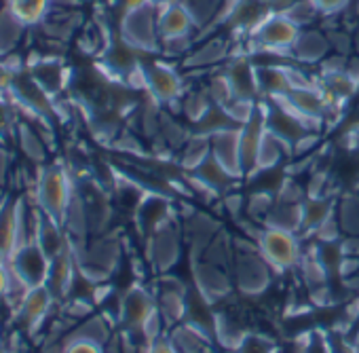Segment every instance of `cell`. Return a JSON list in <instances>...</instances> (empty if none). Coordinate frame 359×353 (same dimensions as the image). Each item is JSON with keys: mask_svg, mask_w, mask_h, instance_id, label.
<instances>
[{"mask_svg": "<svg viewBox=\"0 0 359 353\" xmlns=\"http://www.w3.org/2000/svg\"><path fill=\"white\" fill-rule=\"evenodd\" d=\"M76 187L70 169L62 163L41 165L34 180V204L36 208L64 227L68 208L74 199Z\"/></svg>", "mask_w": 359, "mask_h": 353, "instance_id": "6da1fadb", "label": "cell"}, {"mask_svg": "<svg viewBox=\"0 0 359 353\" xmlns=\"http://www.w3.org/2000/svg\"><path fill=\"white\" fill-rule=\"evenodd\" d=\"M156 18L158 9L150 5L148 0H133L121 22L123 41L135 47L137 51H156L161 47Z\"/></svg>", "mask_w": 359, "mask_h": 353, "instance_id": "7a4b0ae2", "label": "cell"}, {"mask_svg": "<svg viewBox=\"0 0 359 353\" xmlns=\"http://www.w3.org/2000/svg\"><path fill=\"white\" fill-rule=\"evenodd\" d=\"M9 269L24 288L32 290L39 286H47L51 258L36 244V239H32V241L18 246V250L9 256Z\"/></svg>", "mask_w": 359, "mask_h": 353, "instance_id": "3957f363", "label": "cell"}, {"mask_svg": "<svg viewBox=\"0 0 359 353\" xmlns=\"http://www.w3.org/2000/svg\"><path fill=\"white\" fill-rule=\"evenodd\" d=\"M300 28L281 11H271L254 30H252V39L256 41V47L260 51H269V53H292L298 36H300Z\"/></svg>", "mask_w": 359, "mask_h": 353, "instance_id": "277c9868", "label": "cell"}, {"mask_svg": "<svg viewBox=\"0 0 359 353\" xmlns=\"http://www.w3.org/2000/svg\"><path fill=\"white\" fill-rule=\"evenodd\" d=\"M258 248L262 258L277 271H285L290 267H296L300 260V246L292 231L269 227L258 237Z\"/></svg>", "mask_w": 359, "mask_h": 353, "instance_id": "5b68a950", "label": "cell"}, {"mask_svg": "<svg viewBox=\"0 0 359 353\" xmlns=\"http://www.w3.org/2000/svg\"><path fill=\"white\" fill-rule=\"evenodd\" d=\"M57 298L53 296V292L49 290V286H39L32 288L24 294V298L20 300V305L13 309L15 321L24 328V332L34 334L43 328L47 315L53 309V302Z\"/></svg>", "mask_w": 359, "mask_h": 353, "instance_id": "8992f818", "label": "cell"}, {"mask_svg": "<svg viewBox=\"0 0 359 353\" xmlns=\"http://www.w3.org/2000/svg\"><path fill=\"white\" fill-rule=\"evenodd\" d=\"M156 313V300L142 288H131L125 292L118 305V321L127 330H137L142 334V328L146 321Z\"/></svg>", "mask_w": 359, "mask_h": 353, "instance_id": "52a82bcc", "label": "cell"}, {"mask_svg": "<svg viewBox=\"0 0 359 353\" xmlns=\"http://www.w3.org/2000/svg\"><path fill=\"white\" fill-rule=\"evenodd\" d=\"M243 131L222 129L212 138V159L231 175H239L243 167V152H241Z\"/></svg>", "mask_w": 359, "mask_h": 353, "instance_id": "ba28073f", "label": "cell"}, {"mask_svg": "<svg viewBox=\"0 0 359 353\" xmlns=\"http://www.w3.org/2000/svg\"><path fill=\"white\" fill-rule=\"evenodd\" d=\"M156 26H158V36L163 43V41H173V39H189L193 30L197 28V22L187 9V5L180 0V3L158 9Z\"/></svg>", "mask_w": 359, "mask_h": 353, "instance_id": "9c48e42d", "label": "cell"}, {"mask_svg": "<svg viewBox=\"0 0 359 353\" xmlns=\"http://www.w3.org/2000/svg\"><path fill=\"white\" fill-rule=\"evenodd\" d=\"M22 244V199H0V252L11 256Z\"/></svg>", "mask_w": 359, "mask_h": 353, "instance_id": "30bf717a", "label": "cell"}, {"mask_svg": "<svg viewBox=\"0 0 359 353\" xmlns=\"http://www.w3.org/2000/svg\"><path fill=\"white\" fill-rule=\"evenodd\" d=\"M148 74V87L152 98L169 104L173 100H177L182 95V79L177 76V72L167 66V64H152L150 68H146Z\"/></svg>", "mask_w": 359, "mask_h": 353, "instance_id": "8fae6325", "label": "cell"}, {"mask_svg": "<svg viewBox=\"0 0 359 353\" xmlns=\"http://www.w3.org/2000/svg\"><path fill=\"white\" fill-rule=\"evenodd\" d=\"M76 271H79V267H76V254H74V248L70 244L62 254H57L55 258H51V271H49L47 286H49V290L53 292L55 298H64L72 290Z\"/></svg>", "mask_w": 359, "mask_h": 353, "instance_id": "7c38bea8", "label": "cell"}, {"mask_svg": "<svg viewBox=\"0 0 359 353\" xmlns=\"http://www.w3.org/2000/svg\"><path fill=\"white\" fill-rule=\"evenodd\" d=\"M51 7H53V0H7V5H5V9L26 28L43 24Z\"/></svg>", "mask_w": 359, "mask_h": 353, "instance_id": "4fadbf2b", "label": "cell"}, {"mask_svg": "<svg viewBox=\"0 0 359 353\" xmlns=\"http://www.w3.org/2000/svg\"><path fill=\"white\" fill-rule=\"evenodd\" d=\"M237 281H239V288L243 292H250V294H256L260 290L266 288L269 284V269L264 262H260L258 258L254 256H245L239 260V267H237Z\"/></svg>", "mask_w": 359, "mask_h": 353, "instance_id": "5bb4252c", "label": "cell"}, {"mask_svg": "<svg viewBox=\"0 0 359 353\" xmlns=\"http://www.w3.org/2000/svg\"><path fill=\"white\" fill-rule=\"evenodd\" d=\"M30 74L51 98H55L66 87V68L60 60H43L41 64L32 66Z\"/></svg>", "mask_w": 359, "mask_h": 353, "instance_id": "9a60e30c", "label": "cell"}, {"mask_svg": "<svg viewBox=\"0 0 359 353\" xmlns=\"http://www.w3.org/2000/svg\"><path fill=\"white\" fill-rule=\"evenodd\" d=\"M152 262L158 267V269H167L169 265L175 262L177 258V235L171 231V227H165V229H158L154 235H152Z\"/></svg>", "mask_w": 359, "mask_h": 353, "instance_id": "2e32d148", "label": "cell"}, {"mask_svg": "<svg viewBox=\"0 0 359 353\" xmlns=\"http://www.w3.org/2000/svg\"><path fill=\"white\" fill-rule=\"evenodd\" d=\"M156 309L165 324H180L187 313V298L182 286L177 288H165L163 294L156 300Z\"/></svg>", "mask_w": 359, "mask_h": 353, "instance_id": "e0dca14e", "label": "cell"}, {"mask_svg": "<svg viewBox=\"0 0 359 353\" xmlns=\"http://www.w3.org/2000/svg\"><path fill=\"white\" fill-rule=\"evenodd\" d=\"M18 142L22 146V150L26 152V156L34 163H43L47 159V144H45V135H41L30 123L20 121L18 129H15Z\"/></svg>", "mask_w": 359, "mask_h": 353, "instance_id": "ac0fdd59", "label": "cell"}, {"mask_svg": "<svg viewBox=\"0 0 359 353\" xmlns=\"http://www.w3.org/2000/svg\"><path fill=\"white\" fill-rule=\"evenodd\" d=\"M327 51V41L323 39V34L319 32H300L294 49H292V55H296L300 62H319Z\"/></svg>", "mask_w": 359, "mask_h": 353, "instance_id": "d6986e66", "label": "cell"}, {"mask_svg": "<svg viewBox=\"0 0 359 353\" xmlns=\"http://www.w3.org/2000/svg\"><path fill=\"white\" fill-rule=\"evenodd\" d=\"M173 345L180 353H208V338L195 326H182L173 330Z\"/></svg>", "mask_w": 359, "mask_h": 353, "instance_id": "ffe728a7", "label": "cell"}, {"mask_svg": "<svg viewBox=\"0 0 359 353\" xmlns=\"http://www.w3.org/2000/svg\"><path fill=\"white\" fill-rule=\"evenodd\" d=\"M24 30H26V26L22 22H18L7 9L0 11V53H9L15 47V43L20 41Z\"/></svg>", "mask_w": 359, "mask_h": 353, "instance_id": "44dd1931", "label": "cell"}, {"mask_svg": "<svg viewBox=\"0 0 359 353\" xmlns=\"http://www.w3.org/2000/svg\"><path fill=\"white\" fill-rule=\"evenodd\" d=\"M68 336H76V338H89V340H95V342H102L106 345L108 338H110V326L104 317L95 315V317H89L85 319L74 332H70Z\"/></svg>", "mask_w": 359, "mask_h": 353, "instance_id": "7402d4cb", "label": "cell"}, {"mask_svg": "<svg viewBox=\"0 0 359 353\" xmlns=\"http://www.w3.org/2000/svg\"><path fill=\"white\" fill-rule=\"evenodd\" d=\"M197 281H199V286L203 288V292L208 294V296H220V294H224L226 290H229V284H226V279L222 277V273L218 271V269H214V267H210V265H201L199 269H197Z\"/></svg>", "mask_w": 359, "mask_h": 353, "instance_id": "603a6c76", "label": "cell"}, {"mask_svg": "<svg viewBox=\"0 0 359 353\" xmlns=\"http://www.w3.org/2000/svg\"><path fill=\"white\" fill-rule=\"evenodd\" d=\"M281 13H285L298 28H302L304 24L313 22L319 15L317 7L311 3V0H290V5Z\"/></svg>", "mask_w": 359, "mask_h": 353, "instance_id": "cb8c5ba5", "label": "cell"}, {"mask_svg": "<svg viewBox=\"0 0 359 353\" xmlns=\"http://www.w3.org/2000/svg\"><path fill=\"white\" fill-rule=\"evenodd\" d=\"M224 51H226V47H224L222 41H210V43H205V47L197 49L193 53V58L187 60V64H191V66H210V64L218 62L224 55Z\"/></svg>", "mask_w": 359, "mask_h": 353, "instance_id": "d4e9b609", "label": "cell"}, {"mask_svg": "<svg viewBox=\"0 0 359 353\" xmlns=\"http://www.w3.org/2000/svg\"><path fill=\"white\" fill-rule=\"evenodd\" d=\"M212 152V142L208 138H193L189 142L187 154H184V163L189 167H201L208 161V154Z\"/></svg>", "mask_w": 359, "mask_h": 353, "instance_id": "484cf974", "label": "cell"}, {"mask_svg": "<svg viewBox=\"0 0 359 353\" xmlns=\"http://www.w3.org/2000/svg\"><path fill=\"white\" fill-rule=\"evenodd\" d=\"M106 345L89 340V338H76V336H66L62 342V353H106Z\"/></svg>", "mask_w": 359, "mask_h": 353, "instance_id": "4316f807", "label": "cell"}, {"mask_svg": "<svg viewBox=\"0 0 359 353\" xmlns=\"http://www.w3.org/2000/svg\"><path fill=\"white\" fill-rule=\"evenodd\" d=\"M187 114L193 119V121H199V119H203L205 114H208V110H210V106H208V98L205 95H193V98H189L187 100Z\"/></svg>", "mask_w": 359, "mask_h": 353, "instance_id": "83f0119b", "label": "cell"}, {"mask_svg": "<svg viewBox=\"0 0 359 353\" xmlns=\"http://www.w3.org/2000/svg\"><path fill=\"white\" fill-rule=\"evenodd\" d=\"M311 3L317 7L321 15H334V13H340L348 5V0H311Z\"/></svg>", "mask_w": 359, "mask_h": 353, "instance_id": "f1b7e54d", "label": "cell"}, {"mask_svg": "<svg viewBox=\"0 0 359 353\" xmlns=\"http://www.w3.org/2000/svg\"><path fill=\"white\" fill-rule=\"evenodd\" d=\"M146 353H180V351H177V347L173 345V340H171V338H163V336H158V338H154V340H150V342H148Z\"/></svg>", "mask_w": 359, "mask_h": 353, "instance_id": "f546056e", "label": "cell"}, {"mask_svg": "<svg viewBox=\"0 0 359 353\" xmlns=\"http://www.w3.org/2000/svg\"><path fill=\"white\" fill-rule=\"evenodd\" d=\"M9 171H11V152L5 146H0V187L7 185Z\"/></svg>", "mask_w": 359, "mask_h": 353, "instance_id": "4dcf8cb0", "label": "cell"}, {"mask_svg": "<svg viewBox=\"0 0 359 353\" xmlns=\"http://www.w3.org/2000/svg\"><path fill=\"white\" fill-rule=\"evenodd\" d=\"M11 281H13V275H11L9 262L0 265V298H7V294L11 290Z\"/></svg>", "mask_w": 359, "mask_h": 353, "instance_id": "1f68e13d", "label": "cell"}, {"mask_svg": "<svg viewBox=\"0 0 359 353\" xmlns=\"http://www.w3.org/2000/svg\"><path fill=\"white\" fill-rule=\"evenodd\" d=\"M150 5H154L156 9H163V7H169L173 3H180V0H148Z\"/></svg>", "mask_w": 359, "mask_h": 353, "instance_id": "d6a6232c", "label": "cell"}, {"mask_svg": "<svg viewBox=\"0 0 359 353\" xmlns=\"http://www.w3.org/2000/svg\"><path fill=\"white\" fill-rule=\"evenodd\" d=\"M9 262V256L5 252H0V265H7Z\"/></svg>", "mask_w": 359, "mask_h": 353, "instance_id": "836d02e7", "label": "cell"}, {"mask_svg": "<svg viewBox=\"0 0 359 353\" xmlns=\"http://www.w3.org/2000/svg\"><path fill=\"white\" fill-rule=\"evenodd\" d=\"M0 353H13L7 345H3V342H0Z\"/></svg>", "mask_w": 359, "mask_h": 353, "instance_id": "e575fe53", "label": "cell"}, {"mask_svg": "<svg viewBox=\"0 0 359 353\" xmlns=\"http://www.w3.org/2000/svg\"><path fill=\"white\" fill-rule=\"evenodd\" d=\"M264 3H273V0H264Z\"/></svg>", "mask_w": 359, "mask_h": 353, "instance_id": "d590c367", "label": "cell"}, {"mask_svg": "<svg viewBox=\"0 0 359 353\" xmlns=\"http://www.w3.org/2000/svg\"><path fill=\"white\" fill-rule=\"evenodd\" d=\"M106 353H116V351H106Z\"/></svg>", "mask_w": 359, "mask_h": 353, "instance_id": "8d00e7d4", "label": "cell"}]
</instances>
